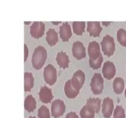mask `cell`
<instances>
[{
    "mask_svg": "<svg viewBox=\"0 0 126 118\" xmlns=\"http://www.w3.org/2000/svg\"><path fill=\"white\" fill-rule=\"evenodd\" d=\"M56 61L58 65L62 68H67L69 66V60L68 55L66 54L65 52L60 51L57 53L56 57Z\"/></svg>",
    "mask_w": 126,
    "mask_h": 118,
    "instance_id": "cell-15",
    "label": "cell"
},
{
    "mask_svg": "<svg viewBox=\"0 0 126 118\" xmlns=\"http://www.w3.org/2000/svg\"><path fill=\"white\" fill-rule=\"evenodd\" d=\"M72 54L74 57L78 60H81L86 57V48L83 43L79 41H75L73 44Z\"/></svg>",
    "mask_w": 126,
    "mask_h": 118,
    "instance_id": "cell-9",
    "label": "cell"
},
{
    "mask_svg": "<svg viewBox=\"0 0 126 118\" xmlns=\"http://www.w3.org/2000/svg\"><path fill=\"white\" fill-rule=\"evenodd\" d=\"M38 116L39 118H50V114L47 107L42 105L38 109Z\"/></svg>",
    "mask_w": 126,
    "mask_h": 118,
    "instance_id": "cell-26",
    "label": "cell"
},
{
    "mask_svg": "<svg viewBox=\"0 0 126 118\" xmlns=\"http://www.w3.org/2000/svg\"><path fill=\"white\" fill-rule=\"evenodd\" d=\"M47 57V50L41 45L36 47L33 53L32 63L33 67L36 70H40L45 63Z\"/></svg>",
    "mask_w": 126,
    "mask_h": 118,
    "instance_id": "cell-1",
    "label": "cell"
},
{
    "mask_svg": "<svg viewBox=\"0 0 126 118\" xmlns=\"http://www.w3.org/2000/svg\"><path fill=\"white\" fill-rule=\"evenodd\" d=\"M64 91L66 97L68 98H74L79 93V90L73 87L71 83V79L68 80L65 84Z\"/></svg>",
    "mask_w": 126,
    "mask_h": 118,
    "instance_id": "cell-16",
    "label": "cell"
},
{
    "mask_svg": "<svg viewBox=\"0 0 126 118\" xmlns=\"http://www.w3.org/2000/svg\"><path fill=\"white\" fill-rule=\"evenodd\" d=\"M95 110L91 105L86 104L80 111L81 118H94Z\"/></svg>",
    "mask_w": 126,
    "mask_h": 118,
    "instance_id": "cell-17",
    "label": "cell"
},
{
    "mask_svg": "<svg viewBox=\"0 0 126 118\" xmlns=\"http://www.w3.org/2000/svg\"><path fill=\"white\" fill-rule=\"evenodd\" d=\"M91 88L95 95L102 93L104 88V80L101 74L95 73L92 76L91 82Z\"/></svg>",
    "mask_w": 126,
    "mask_h": 118,
    "instance_id": "cell-3",
    "label": "cell"
},
{
    "mask_svg": "<svg viewBox=\"0 0 126 118\" xmlns=\"http://www.w3.org/2000/svg\"><path fill=\"white\" fill-rule=\"evenodd\" d=\"M71 79V83L73 87L80 90L85 82V74L81 70H78L74 73Z\"/></svg>",
    "mask_w": 126,
    "mask_h": 118,
    "instance_id": "cell-6",
    "label": "cell"
},
{
    "mask_svg": "<svg viewBox=\"0 0 126 118\" xmlns=\"http://www.w3.org/2000/svg\"><path fill=\"white\" fill-rule=\"evenodd\" d=\"M101 102H102V100H101L100 98H89L87 100L86 104L92 106L95 110V113H98L101 108Z\"/></svg>",
    "mask_w": 126,
    "mask_h": 118,
    "instance_id": "cell-23",
    "label": "cell"
},
{
    "mask_svg": "<svg viewBox=\"0 0 126 118\" xmlns=\"http://www.w3.org/2000/svg\"><path fill=\"white\" fill-rule=\"evenodd\" d=\"M43 76L46 82L50 86H52L57 81V70L51 64H48L44 69Z\"/></svg>",
    "mask_w": 126,
    "mask_h": 118,
    "instance_id": "cell-4",
    "label": "cell"
},
{
    "mask_svg": "<svg viewBox=\"0 0 126 118\" xmlns=\"http://www.w3.org/2000/svg\"><path fill=\"white\" fill-rule=\"evenodd\" d=\"M65 118H79V117L75 112L71 111L66 114Z\"/></svg>",
    "mask_w": 126,
    "mask_h": 118,
    "instance_id": "cell-28",
    "label": "cell"
},
{
    "mask_svg": "<svg viewBox=\"0 0 126 118\" xmlns=\"http://www.w3.org/2000/svg\"><path fill=\"white\" fill-rule=\"evenodd\" d=\"M52 23L54 25H58L61 23V22H52Z\"/></svg>",
    "mask_w": 126,
    "mask_h": 118,
    "instance_id": "cell-31",
    "label": "cell"
},
{
    "mask_svg": "<svg viewBox=\"0 0 126 118\" xmlns=\"http://www.w3.org/2000/svg\"><path fill=\"white\" fill-rule=\"evenodd\" d=\"M28 52H29V50H28V48L27 47V44H24V61H27V59L28 57Z\"/></svg>",
    "mask_w": 126,
    "mask_h": 118,
    "instance_id": "cell-29",
    "label": "cell"
},
{
    "mask_svg": "<svg viewBox=\"0 0 126 118\" xmlns=\"http://www.w3.org/2000/svg\"><path fill=\"white\" fill-rule=\"evenodd\" d=\"M111 23H112L111 22H102V24L105 26H107H107L110 25V24Z\"/></svg>",
    "mask_w": 126,
    "mask_h": 118,
    "instance_id": "cell-30",
    "label": "cell"
},
{
    "mask_svg": "<svg viewBox=\"0 0 126 118\" xmlns=\"http://www.w3.org/2000/svg\"></svg>",
    "mask_w": 126,
    "mask_h": 118,
    "instance_id": "cell-35",
    "label": "cell"
},
{
    "mask_svg": "<svg viewBox=\"0 0 126 118\" xmlns=\"http://www.w3.org/2000/svg\"><path fill=\"white\" fill-rule=\"evenodd\" d=\"M46 39L47 43L49 45L53 46L55 45L59 41V36L58 33L54 28H50L46 33Z\"/></svg>",
    "mask_w": 126,
    "mask_h": 118,
    "instance_id": "cell-18",
    "label": "cell"
},
{
    "mask_svg": "<svg viewBox=\"0 0 126 118\" xmlns=\"http://www.w3.org/2000/svg\"><path fill=\"white\" fill-rule=\"evenodd\" d=\"M85 22H73V31L77 35H82L84 32Z\"/></svg>",
    "mask_w": 126,
    "mask_h": 118,
    "instance_id": "cell-22",
    "label": "cell"
},
{
    "mask_svg": "<svg viewBox=\"0 0 126 118\" xmlns=\"http://www.w3.org/2000/svg\"><path fill=\"white\" fill-rule=\"evenodd\" d=\"M59 34L63 42L68 41L70 38L72 36L71 27L67 22L63 23L60 27L59 30Z\"/></svg>",
    "mask_w": 126,
    "mask_h": 118,
    "instance_id": "cell-14",
    "label": "cell"
},
{
    "mask_svg": "<svg viewBox=\"0 0 126 118\" xmlns=\"http://www.w3.org/2000/svg\"><path fill=\"white\" fill-rule=\"evenodd\" d=\"M88 54L90 59H97L102 54L100 44L97 41L90 42L88 45Z\"/></svg>",
    "mask_w": 126,
    "mask_h": 118,
    "instance_id": "cell-11",
    "label": "cell"
},
{
    "mask_svg": "<svg viewBox=\"0 0 126 118\" xmlns=\"http://www.w3.org/2000/svg\"><path fill=\"white\" fill-rule=\"evenodd\" d=\"M116 67L112 61H107L104 63L102 68V73L103 76L107 79H111L116 74Z\"/></svg>",
    "mask_w": 126,
    "mask_h": 118,
    "instance_id": "cell-10",
    "label": "cell"
},
{
    "mask_svg": "<svg viewBox=\"0 0 126 118\" xmlns=\"http://www.w3.org/2000/svg\"><path fill=\"white\" fill-rule=\"evenodd\" d=\"M66 106L63 101L57 99L52 103L51 114L54 118H58L62 116L65 112Z\"/></svg>",
    "mask_w": 126,
    "mask_h": 118,
    "instance_id": "cell-5",
    "label": "cell"
},
{
    "mask_svg": "<svg viewBox=\"0 0 126 118\" xmlns=\"http://www.w3.org/2000/svg\"><path fill=\"white\" fill-rule=\"evenodd\" d=\"M114 109V102L110 97L103 98L102 104V112L105 118H110Z\"/></svg>",
    "mask_w": 126,
    "mask_h": 118,
    "instance_id": "cell-7",
    "label": "cell"
},
{
    "mask_svg": "<svg viewBox=\"0 0 126 118\" xmlns=\"http://www.w3.org/2000/svg\"><path fill=\"white\" fill-rule=\"evenodd\" d=\"M103 59L102 54H101L99 57L97 58V59H95V60H92V59H89L90 66L92 68H93L94 70H97V69L100 68L101 67L102 62H103Z\"/></svg>",
    "mask_w": 126,
    "mask_h": 118,
    "instance_id": "cell-25",
    "label": "cell"
},
{
    "mask_svg": "<svg viewBox=\"0 0 126 118\" xmlns=\"http://www.w3.org/2000/svg\"><path fill=\"white\" fill-rule=\"evenodd\" d=\"M38 95L40 100L44 103H50L54 97L51 89L46 86L41 88Z\"/></svg>",
    "mask_w": 126,
    "mask_h": 118,
    "instance_id": "cell-12",
    "label": "cell"
},
{
    "mask_svg": "<svg viewBox=\"0 0 126 118\" xmlns=\"http://www.w3.org/2000/svg\"><path fill=\"white\" fill-rule=\"evenodd\" d=\"M45 31V24L43 22H34L30 27V34L36 39L43 36Z\"/></svg>",
    "mask_w": 126,
    "mask_h": 118,
    "instance_id": "cell-8",
    "label": "cell"
},
{
    "mask_svg": "<svg viewBox=\"0 0 126 118\" xmlns=\"http://www.w3.org/2000/svg\"><path fill=\"white\" fill-rule=\"evenodd\" d=\"M114 92L117 94H121L124 89V81L121 77H117L114 79L113 83Z\"/></svg>",
    "mask_w": 126,
    "mask_h": 118,
    "instance_id": "cell-21",
    "label": "cell"
},
{
    "mask_svg": "<svg viewBox=\"0 0 126 118\" xmlns=\"http://www.w3.org/2000/svg\"><path fill=\"white\" fill-rule=\"evenodd\" d=\"M125 110L121 105L116 106L113 113V118H125Z\"/></svg>",
    "mask_w": 126,
    "mask_h": 118,
    "instance_id": "cell-27",
    "label": "cell"
},
{
    "mask_svg": "<svg viewBox=\"0 0 126 118\" xmlns=\"http://www.w3.org/2000/svg\"><path fill=\"white\" fill-rule=\"evenodd\" d=\"M117 39L119 44L123 46L126 47V30L120 28L117 31Z\"/></svg>",
    "mask_w": 126,
    "mask_h": 118,
    "instance_id": "cell-24",
    "label": "cell"
},
{
    "mask_svg": "<svg viewBox=\"0 0 126 118\" xmlns=\"http://www.w3.org/2000/svg\"><path fill=\"white\" fill-rule=\"evenodd\" d=\"M24 23L25 25H28V24H30V22H25Z\"/></svg>",
    "mask_w": 126,
    "mask_h": 118,
    "instance_id": "cell-32",
    "label": "cell"
},
{
    "mask_svg": "<svg viewBox=\"0 0 126 118\" xmlns=\"http://www.w3.org/2000/svg\"><path fill=\"white\" fill-rule=\"evenodd\" d=\"M36 118V117H34V116H30L29 118Z\"/></svg>",
    "mask_w": 126,
    "mask_h": 118,
    "instance_id": "cell-33",
    "label": "cell"
},
{
    "mask_svg": "<svg viewBox=\"0 0 126 118\" xmlns=\"http://www.w3.org/2000/svg\"><path fill=\"white\" fill-rule=\"evenodd\" d=\"M102 30H103V28L101 27L100 22H87V31L89 33L91 36H99Z\"/></svg>",
    "mask_w": 126,
    "mask_h": 118,
    "instance_id": "cell-13",
    "label": "cell"
},
{
    "mask_svg": "<svg viewBox=\"0 0 126 118\" xmlns=\"http://www.w3.org/2000/svg\"><path fill=\"white\" fill-rule=\"evenodd\" d=\"M34 86V77L33 74L30 72L24 73V90L30 92Z\"/></svg>",
    "mask_w": 126,
    "mask_h": 118,
    "instance_id": "cell-19",
    "label": "cell"
},
{
    "mask_svg": "<svg viewBox=\"0 0 126 118\" xmlns=\"http://www.w3.org/2000/svg\"><path fill=\"white\" fill-rule=\"evenodd\" d=\"M125 97L126 98V90H125Z\"/></svg>",
    "mask_w": 126,
    "mask_h": 118,
    "instance_id": "cell-34",
    "label": "cell"
},
{
    "mask_svg": "<svg viewBox=\"0 0 126 118\" xmlns=\"http://www.w3.org/2000/svg\"><path fill=\"white\" fill-rule=\"evenodd\" d=\"M102 51L105 55L110 57L114 54L116 49L114 39L110 34H107L103 37L100 43Z\"/></svg>",
    "mask_w": 126,
    "mask_h": 118,
    "instance_id": "cell-2",
    "label": "cell"
},
{
    "mask_svg": "<svg viewBox=\"0 0 126 118\" xmlns=\"http://www.w3.org/2000/svg\"><path fill=\"white\" fill-rule=\"evenodd\" d=\"M24 108L28 112H33L36 108V102L33 95H29L25 99Z\"/></svg>",
    "mask_w": 126,
    "mask_h": 118,
    "instance_id": "cell-20",
    "label": "cell"
}]
</instances>
